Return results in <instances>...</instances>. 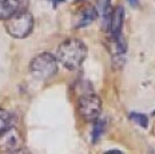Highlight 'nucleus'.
Returning <instances> with one entry per match:
<instances>
[{"label": "nucleus", "instance_id": "obj_2", "mask_svg": "<svg viewBox=\"0 0 155 154\" xmlns=\"http://www.w3.org/2000/svg\"><path fill=\"white\" fill-rule=\"evenodd\" d=\"M31 74L39 81H48L58 72L56 56L51 52H41L36 55L30 63Z\"/></svg>", "mask_w": 155, "mask_h": 154}, {"label": "nucleus", "instance_id": "obj_11", "mask_svg": "<svg viewBox=\"0 0 155 154\" xmlns=\"http://www.w3.org/2000/svg\"><path fill=\"white\" fill-rule=\"evenodd\" d=\"M9 154H31L30 152H28L27 149H20V150H16V152H14V153H9Z\"/></svg>", "mask_w": 155, "mask_h": 154}, {"label": "nucleus", "instance_id": "obj_5", "mask_svg": "<svg viewBox=\"0 0 155 154\" xmlns=\"http://www.w3.org/2000/svg\"><path fill=\"white\" fill-rule=\"evenodd\" d=\"M20 149H23V136L15 126H11L0 136V150L9 154Z\"/></svg>", "mask_w": 155, "mask_h": 154}, {"label": "nucleus", "instance_id": "obj_8", "mask_svg": "<svg viewBox=\"0 0 155 154\" xmlns=\"http://www.w3.org/2000/svg\"><path fill=\"white\" fill-rule=\"evenodd\" d=\"M11 119L12 115L9 114V111L4 110V109H0V136L11 127Z\"/></svg>", "mask_w": 155, "mask_h": 154}, {"label": "nucleus", "instance_id": "obj_6", "mask_svg": "<svg viewBox=\"0 0 155 154\" xmlns=\"http://www.w3.org/2000/svg\"><path fill=\"white\" fill-rule=\"evenodd\" d=\"M25 0H0V20H8L14 15L24 11Z\"/></svg>", "mask_w": 155, "mask_h": 154}, {"label": "nucleus", "instance_id": "obj_13", "mask_svg": "<svg viewBox=\"0 0 155 154\" xmlns=\"http://www.w3.org/2000/svg\"><path fill=\"white\" fill-rule=\"evenodd\" d=\"M104 154H122L119 150H108L107 153H104Z\"/></svg>", "mask_w": 155, "mask_h": 154}, {"label": "nucleus", "instance_id": "obj_3", "mask_svg": "<svg viewBox=\"0 0 155 154\" xmlns=\"http://www.w3.org/2000/svg\"><path fill=\"white\" fill-rule=\"evenodd\" d=\"M34 16L28 11H21L5 20V30L11 36L16 39H24L32 32Z\"/></svg>", "mask_w": 155, "mask_h": 154}, {"label": "nucleus", "instance_id": "obj_1", "mask_svg": "<svg viewBox=\"0 0 155 154\" xmlns=\"http://www.w3.org/2000/svg\"><path fill=\"white\" fill-rule=\"evenodd\" d=\"M87 46L79 39H67L58 49V59L66 69L78 70L87 58Z\"/></svg>", "mask_w": 155, "mask_h": 154}, {"label": "nucleus", "instance_id": "obj_12", "mask_svg": "<svg viewBox=\"0 0 155 154\" xmlns=\"http://www.w3.org/2000/svg\"><path fill=\"white\" fill-rule=\"evenodd\" d=\"M51 3H52L54 4V7H56L58 4H59V3H62V2H64V0H50Z\"/></svg>", "mask_w": 155, "mask_h": 154}, {"label": "nucleus", "instance_id": "obj_7", "mask_svg": "<svg viewBox=\"0 0 155 154\" xmlns=\"http://www.w3.org/2000/svg\"><path fill=\"white\" fill-rule=\"evenodd\" d=\"M96 18H98V11H96L92 5L84 8L79 15V19H78L79 23L76 24V28H82V27H86V25L91 24L94 20H96Z\"/></svg>", "mask_w": 155, "mask_h": 154}, {"label": "nucleus", "instance_id": "obj_9", "mask_svg": "<svg viewBox=\"0 0 155 154\" xmlns=\"http://www.w3.org/2000/svg\"><path fill=\"white\" fill-rule=\"evenodd\" d=\"M106 129V121L102 119V118H98L95 121V125H94V130H92V142H98L99 138L102 137L103 131Z\"/></svg>", "mask_w": 155, "mask_h": 154}, {"label": "nucleus", "instance_id": "obj_10", "mask_svg": "<svg viewBox=\"0 0 155 154\" xmlns=\"http://www.w3.org/2000/svg\"><path fill=\"white\" fill-rule=\"evenodd\" d=\"M130 118L134 122H137L139 126L142 127H146L148 126V118H147V115H144V114H139V113H131L130 114Z\"/></svg>", "mask_w": 155, "mask_h": 154}, {"label": "nucleus", "instance_id": "obj_4", "mask_svg": "<svg viewBox=\"0 0 155 154\" xmlns=\"http://www.w3.org/2000/svg\"><path fill=\"white\" fill-rule=\"evenodd\" d=\"M102 111V101L95 92L82 95L78 99V113L84 121L95 122Z\"/></svg>", "mask_w": 155, "mask_h": 154}, {"label": "nucleus", "instance_id": "obj_14", "mask_svg": "<svg viewBox=\"0 0 155 154\" xmlns=\"http://www.w3.org/2000/svg\"><path fill=\"white\" fill-rule=\"evenodd\" d=\"M128 2H130L131 4H135V3H137V0H128Z\"/></svg>", "mask_w": 155, "mask_h": 154}]
</instances>
